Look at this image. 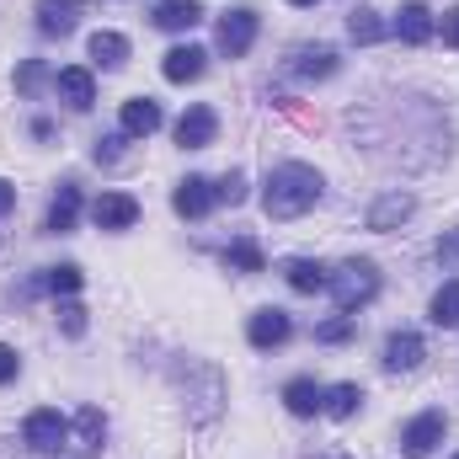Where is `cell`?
<instances>
[{
	"label": "cell",
	"mask_w": 459,
	"mask_h": 459,
	"mask_svg": "<svg viewBox=\"0 0 459 459\" xmlns=\"http://www.w3.org/2000/svg\"><path fill=\"white\" fill-rule=\"evenodd\" d=\"M16 374H22V358H16V347L0 342V385H11Z\"/></svg>",
	"instance_id": "33"
},
{
	"label": "cell",
	"mask_w": 459,
	"mask_h": 459,
	"mask_svg": "<svg viewBox=\"0 0 459 459\" xmlns=\"http://www.w3.org/2000/svg\"><path fill=\"white\" fill-rule=\"evenodd\" d=\"M117 123H123L128 139H150V134L160 128V102H150V97H128L123 113H117Z\"/></svg>",
	"instance_id": "17"
},
{
	"label": "cell",
	"mask_w": 459,
	"mask_h": 459,
	"mask_svg": "<svg viewBox=\"0 0 459 459\" xmlns=\"http://www.w3.org/2000/svg\"><path fill=\"white\" fill-rule=\"evenodd\" d=\"M444 433H449V417L444 411H422V417H411L401 428V449H406V459H428L444 444Z\"/></svg>",
	"instance_id": "4"
},
{
	"label": "cell",
	"mask_w": 459,
	"mask_h": 459,
	"mask_svg": "<svg viewBox=\"0 0 459 459\" xmlns=\"http://www.w3.org/2000/svg\"><path fill=\"white\" fill-rule=\"evenodd\" d=\"M438 262H444V267H455L459 262V230H449V235L438 240Z\"/></svg>",
	"instance_id": "34"
},
{
	"label": "cell",
	"mask_w": 459,
	"mask_h": 459,
	"mask_svg": "<svg viewBox=\"0 0 459 459\" xmlns=\"http://www.w3.org/2000/svg\"><path fill=\"white\" fill-rule=\"evenodd\" d=\"M75 220H81V187H75V182H59V198H54V209H48L43 230H48V235H70Z\"/></svg>",
	"instance_id": "18"
},
{
	"label": "cell",
	"mask_w": 459,
	"mask_h": 459,
	"mask_svg": "<svg viewBox=\"0 0 459 459\" xmlns=\"http://www.w3.org/2000/svg\"><path fill=\"white\" fill-rule=\"evenodd\" d=\"M256 27H262V22H256V11H251V5H235V11H225V16H220V38H214V43H220V54H225V59L251 54Z\"/></svg>",
	"instance_id": "3"
},
{
	"label": "cell",
	"mask_w": 459,
	"mask_h": 459,
	"mask_svg": "<svg viewBox=\"0 0 459 459\" xmlns=\"http://www.w3.org/2000/svg\"><path fill=\"white\" fill-rule=\"evenodd\" d=\"M326 289H332L337 310H342V316H352L358 305H368V299L379 294V267H374L368 256H352V262H342V267L326 278Z\"/></svg>",
	"instance_id": "2"
},
{
	"label": "cell",
	"mask_w": 459,
	"mask_h": 459,
	"mask_svg": "<svg viewBox=\"0 0 459 459\" xmlns=\"http://www.w3.org/2000/svg\"><path fill=\"white\" fill-rule=\"evenodd\" d=\"M395 32H401V43H428L433 38V11L422 0H406L395 11Z\"/></svg>",
	"instance_id": "19"
},
{
	"label": "cell",
	"mask_w": 459,
	"mask_h": 459,
	"mask_svg": "<svg viewBox=\"0 0 459 459\" xmlns=\"http://www.w3.org/2000/svg\"><path fill=\"white\" fill-rule=\"evenodd\" d=\"M321 401H326V390H321L316 379H289V385H283V406H289L294 417H316Z\"/></svg>",
	"instance_id": "21"
},
{
	"label": "cell",
	"mask_w": 459,
	"mask_h": 459,
	"mask_svg": "<svg viewBox=\"0 0 459 459\" xmlns=\"http://www.w3.org/2000/svg\"><path fill=\"white\" fill-rule=\"evenodd\" d=\"M160 32H193L204 22V0H160L155 16H150Z\"/></svg>",
	"instance_id": "16"
},
{
	"label": "cell",
	"mask_w": 459,
	"mask_h": 459,
	"mask_svg": "<svg viewBox=\"0 0 459 459\" xmlns=\"http://www.w3.org/2000/svg\"><path fill=\"white\" fill-rule=\"evenodd\" d=\"M171 209H177L182 220H204V214L214 209V182H209V177H187V182H177Z\"/></svg>",
	"instance_id": "11"
},
{
	"label": "cell",
	"mask_w": 459,
	"mask_h": 459,
	"mask_svg": "<svg viewBox=\"0 0 459 459\" xmlns=\"http://www.w3.org/2000/svg\"><path fill=\"white\" fill-rule=\"evenodd\" d=\"M433 326H459V278H449L438 294H433Z\"/></svg>",
	"instance_id": "25"
},
{
	"label": "cell",
	"mask_w": 459,
	"mask_h": 459,
	"mask_svg": "<svg viewBox=\"0 0 459 459\" xmlns=\"http://www.w3.org/2000/svg\"><path fill=\"white\" fill-rule=\"evenodd\" d=\"M444 43L459 48V5H455V11H444Z\"/></svg>",
	"instance_id": "35"
},
{
	"label": "cell",
	"mask_w": 459,
	"mask_h": 459,
	"mask_svg": "<svg viewBox=\"0 0 459 459\" xmlns=\"http://www.w3.org/2000/svg\"><path fill=\"white\" fill-rule=\"evenodd\" d=\"M22 438H27V449H38V455H54V449L70 438V422H65L54 406H43V411H32V417L22 422Z\"/></svg>",
	"instance_id": "5"
},
{
	"label": "cell",
	"mask_w": 459,
	"mask_h": 459,
	"mask_svg": "<svg viewBox=\"0 0 459 459\" xmlns=\"http://www.w3.org/2000/svg\"><path fill=\"white\" fill-rule=\"evenodd\" d=\"M43 86H48V65H43V59H27V65L16 70V91L32 97V91H43Z\"/></svg>",
	"instance_id": "29"
},
{
	"label": "cell",
	"mask_w": 459,
	"mask_h": 459,
	"mask_svg": "<svg viewBox=\"0 0 459 459\" xmlns=\"http://www.w3.org/2000/svg\"><path fill=\"white\" fill-rule=\"evenodd\" d=\"M240 198H246V171H225V177L214 182V204H230V209H235Z\"/></svg>",
	"instance_id": "30"
},
{
	"label": "cell",
	"mask_w": 459,
	"mask_h": 459,
	"mask_svg": "<svg viewBox=\"0 0 459 459\" xmlns=\"http://www.w3.org/2000/svg\"><path fill=\"white\" fill-rule=\"evenodd\" d=\"M209 70V54L198 48V43H177L166 59H160V75L171 81V86H187V81H198Z\"/></svg>",
	"instance_id": "9"
},
{
	"label": "cell",
	"mask_w": 459,
	"mask_h": 459,
	"mask_svg": "<svg viewBox=\"0 0 459 459\" xmlns=\"http://www.w3.org/2000/svg\"><path fill=\"white\" fill-rule=\"evenodd\" d=\"M411 214H417V198L395 187V193H385V198H374V204H368V214H363V225H368V230H379V235H385V230H401L406 220H411Z\"/></svg>",
	"instance_id": "7"
},
{
	"label": "cell",
	"mask_w": 459,
	"mask_h": 459,
	"mask_svg": "<svg viewBox=\"0 0 459 459\" xmlns=\"http://www.w3.org/2000/svg\"><path fill=\"white\" fill-rule=\"evenodd\" d=\"M294 75H299V81H332V75H337V48H332V43H305V48H294Z\"/></svg>",
	"instance_id": "14"
},
{
	"label": "cell",
	"mask_w": 459,
	"mask_h": 459,
	"mask_svg": "<svg viewBox=\"0 0 459 459\" xmlns=\"http://www.w3.org/2000/svg\"><path fill=\"white\" fill-rule=\"evenodd\" d=\"M316 342H326V347L352 342V316H332V321H321V326H316Z\"/></svg>",
	"instance_id": "31"
},
{
	"label": "cell",
	"mask_w": 459,
	"mask_h": 459,
	"mask_svg": "<svg viewBox=\"0 0 459 459\" xmlns=\"http://www.w3.org/2000/svg\"><path fill=\"white\" fill-rule=\"evenodd\" d=\"M91 220H97V230L139 225V198H128V193H102V198L91 204Z\"/></svg>",
	"instance_id": "13"
},
{
	"label": "cell",
	"mask_w": 459,
	"mask_h": 459,
	"mask_svg": "<svg viewBox=\"0 0 459 459\" xmlns=\"http://www.w3.org/2000/svg\"><path fill=\"white\" fill-rule=\"evenodd\" d=\"M81 283H86V273H81L75 262H59V267L43 273V289H48V294H75Z\"/></svg>",
	"instance_id": "27"
},
{
	"label": "cell",
	"mask_w": 459,
	"mask_h": 459,
	"mask_svg": "<svg viewBox=\"0 0 459 459\" xmlns=\"http://www.w3.org/2000/svg\"><path fill=\"white\" fill-rule=\"evenodd\" d=\"M283 278H289L294 294H321L326 278H332V267H321V262H310V256H294V262L283 267Z\"/></svg>",
	"instance_id": "20"
},
{
	"label": "cell",
	"mask_w": 459,
	"mask_h": 459,
	"mask_svg": "<svg viewBox=\"0 0 459 459\" xmlns=\"http://www.w3.org/2000/svg\"><path fill=\"white\" fill-rule=\"evenodd\" d=\"M289 5H316V0H289Z\"/></svg>",
	"instance_id": "37"
},
{
	"label": "cell",
	"mask_w": 459,
	"mask_h": 459,
	"mask_svg": "<svg viewBox=\"0 0 459 459\" xmlns=\"http://www.w3.org/2000/svg\"><path fill=\"white\" fill-rule=\"evenodd\" d=\"M289 337H294V321L283 310H256L246 321V342L256 347V352H273V347H283Z\"/></svg>",
	"instance_id": "8"
},
{
	"label": "cell",
	"mask_w": 459,
	"mask_h": 459,
	"mask_svg": "<svg viewBox=\"0 0 459 459\" xmlns=\"http://www.w3.org/2000/svg\"><path fill=\"white\" fill-rule=\"evenodd\" d=\"M347 38H352V43H379V38H385L379 11H352V16H347Z\"/></svg>",
	"instance_id": "26"
},
{
	"label": "cell",
	"mask_w": 459,
	"mask_h": 459,
	"mask_svg": "<svg viewBox=\"0 0 459 459\" xmlns=\"http://www.w3.org/2000/svg\"><path fill=\"white\" fill-rule=\"evenodd\" d=\"M358 406H363V390H358L352 379L332 385V390H326V401H321V411H326V417H337V422H347V417H352Z\"/></svg>",
	"instance_id": "24"
},
{
	"label": "cell",
	"mask_w": 459,
	"mask_h": 459,
	"mask_svg": "<svg viewBox=\"0 0 459 459\" xmlns=\"http://www.w3.org/2000/svg\"><path fill=\"white\" fill-rule=\"evenodd\" d=\"M54 91H59V102H70L75 113H86V108L97 102V81H91V70H86V65L59 70V75H54Z\"/></svg>",
	"instance_id": "10"
},
{
	"label": "cell",
	"mask_w": 459,
	"mask_h": 459,
	"mask_svg": "<svg viewBox=\"0 0 459 459\" xmlns=\"http://www.w3.org/2000/svg\"><path fill=\"white\" fill-rule=\"evenodd\" d=\"M321 187H326V177H321L316 166L283 160V166H273L267 182H262V209H267V220L289 225V220H299V214H310V209L321 204Z\"/></svg>",
	"instance_id": "1"
},
{
	"label": "cell",
	"mask_w": 459,
	"mask_h": 459,
	"mask_svg": "<svg viewBox=\"0 0 459 459\" xmlns=\"http://www.w3.org/2000/svg\"><path fill=\"white\" fill-rule=\"evenodd\" d=\"M59 332H65V337H86V305L65 299V305H59Z\"/></svg>",
	"instance_id": "32"
},
{
	"label": "cell",
	"mask_w": 459,
	"mask_h": 459,
	"mask_svg": "<svg viewBox=\"0 0 459 459\" xmlns=\"http://www.w3.org/2000/svg\"><path fill=\"white\" fill-rule=\"evenodd\" d=\"M214 139H220V117H214V108L193 102L187 113L177 117V144H182V150H209Z\"/></svg>",
	"instance_id": "6"
},
{
	"label": "cell",
	"mask_w": 459,
	"mask_h": 459,
	"mask_svg": "<svg viewBox=\"0 0 459 459\" xmlns=\"http://www.w3.org/2000/svg\"><path fill=\"white\" fill-rule=\"evenodd\" d=\"M81 11H86V0H38V32H48V38H65V32H75V22H81Z\"/></svg>",
	"instance_id": "12"
},
{
	"label": "cell",
	"mask_w": 459,
	"mask_h": 459,
	"mask_svg": "<svg viewBox=\"0 0 459 459\" xmlns=\"http://www.w3.org/2000/svg\"><path fill=\"white\" fill-rule=\"evenodd\" d=\"M91 59H97L102 70H123V65H128V38H123V32H113V27L91 32Z\"/></svg>",
	"instance_id": "22"
},
{
	"label": "cell",
	"mask_w": 459,
	"mask_h": 459,
	"mask_svg": "<svg viewBox=\"0 0 459 459\" xmlns=\"http://www.w3.org/2000/svg\"><path fill=\"white\" fill-rule=\"evenodd\" d=\"M11 209H16V187H11V182H5V177H0V220H5V214H11Z\"/></svg>",
	"instance_id": "36"
},
{
	"label": "cell",
	"mask_w": 459,
	"mask_h": 459,
	"mask_svg": "<svg viewBox=\"0 0 459 459\" xmlns=\"http://www.w3.org/2000/svg\"><path fill=\"white\" fill-rule=\"evenodd\" d=\"M422 358H428V342L417 332H390V342H385V368L390 374H411Z\"/></svg>",
	"instance_id": "15"
},
{
	"label": "cell",
	"mask_w": 459,
	"mask_h": 459,
	"mask_svg": "<svg viewBox=\"0 0 459 459\" xmlns=\"http://www.w3.org/2000/svg\"><path fill=\"white\" fill-rule=\"evenodd\" d=\"M75 438H81V449L102 455V444H108V417H102V406H81V417H75Z\"/></svg>",
	"instance_id": "23"
},
{
	"label": "cell",
	"mask_w": 459,
	"mask_h": 459,
	"mask_svg": "<svg viewBox=\"0 0 459 459\" xmlns=\"http://www.w3.org/2000/svg\"><path fill=\"white\" fill-rule=\"evenodd\" d=\"M455 459H459V455H455Z\"/></svg>",
	"instance_id": "38"
},
{
	"label": "cell",
	"mask_w": 459,
	"mask_h": 459,
	"mask_svg": "<svg viewBox=\"0 0 459 459\" xmlns=\"http://www.w3.org/2000/svg\"><path fill=\"white\" fill-rule=\"evenodd\" d=\"M225 262L235 267V273H262V251H256V240H246V235L225 251Z\"/></svg>",
	"instance_id": "28"
}]
</instances>
